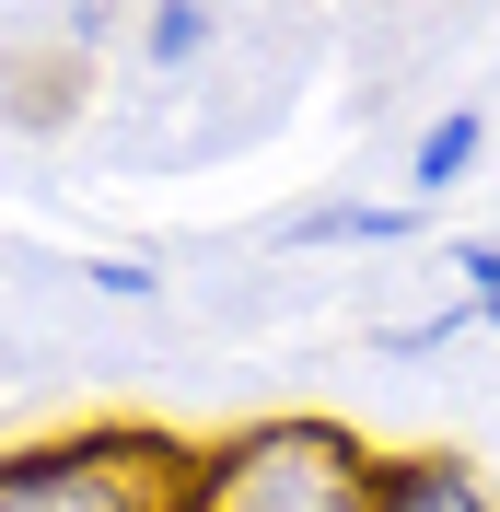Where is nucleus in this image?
Wrapping results in <instances>:
<instances>
[{
    "mask_svg": "<svg viewBox=\"0 0 500 512\" xmlns=\"http://www.w3.org/2000/svg\"><path fill=\"white\" fill-rule=\"evenodd\" d=\"M210 35H221V12L163 0V12H140V59H152V70H187V59H210Z\"/></svg>",
    "mask_w": 500,
    "mask_h": 512,
    "instance_id": "obj_6",
    "label": "nucleus"
},
{
    "mask_svg": "<svg viewBox=\"0 0 500 512\" xmlns=\"http://www.w3.org/2000/svg\"><path fill=\"white\" fill-rule=\"evenodd\" d=\"M419 233V198H314L291 210V245H407Z\"/></svg>",
    "mask_w": 500,
    "mask_h": 512,
    "instance_id": "obj_4",
    "label": "nucleus"
},
{
    "mask_svg": "<svg viewBox=\"0 0 500 512\" xmlns=\"http://www.w3.org/2000/svg\"><path fill=\"white\" fill-rule=\"evenodd\" d=\"M373 512H500V489L477 478V454H454V443H407V454H384Z\"/></svg>",
    "mask_w": 500,
    "mask_h": 512,
    "instance_id": "obj_3",
    "label": "nucleus"
},
{
    "mask_svg": "<svg viewBox=\"0 0 500 512\" xmlns=\"http://www.w3.org/2000/svg\"><path fill=\"white\" fill-rule=\"evenodd\" d=\"M94 291L105 303H152V268H140V256H94Z\"/></svg>",
    "mask_w": 500,
    "mask_h": 512,
    "instance_id": "obj_8",
    "label": "nucleus"
},
{
    "mask_svg": "<svg viewBox=\"0 0 500 512\" xmlns=\"http://www.w3.org/2000/svg\"><path fill=\"white\" fill-rule=\"evenodd\" d=\"M477 152H489V117H477V105H454V117H431L419 128V152H407V187L419 198H454L477 175Z\"/></svg>",
    "mask_w": 500,
    "mask_h": 512,
    "instance_id": "obj_5",
    "label": "nucleus"
},
{
    "mask_svg": "<svg viewBox=\"0 0 500 512\" xmlns=\"http://www.w3.org/2000/svg\"><path fill=\"white\" fill-rule=\"evenodd\" d=\"M454 280H466L477 326H500V245H489V233H454Z\"/></svg>",
    "mask_w": 500,
    "mask_h": 512,
    "instance_id": "obj_7",
    "label": "nucleus"
},
{
    "mask_svg": "<svg viewBox=\"0 0 500 512\" xmlns=\"http://www.w3.org/2000/svg\"><path fill=\"white\" fill-rule=\"evenodd\" d=\"M187 501V443L94 419V431H47V443L0 454V512H175Z\"/></svg>",
    "mask_w": 500,
    "mask_h": 512,
    "instance_id": "obj_2",
    "label": "nucleus"
},
{
    "mask_svg": "<svg viewBox=\"0 0 500 512\" xmlns=\"http://www.w3.org/2000/svg\"><path fill=\"white\" fill-rule=\"evenodd\" d=\"M373 478H384V454L349 419L280 408V419L187 443V501L175 512H373Z\"/></svg>",
    "mask_w": 500,
    "mask_h": 512,
    "instance_id": "obj_1",
    "label": "nucleus"
}]
</instances>
